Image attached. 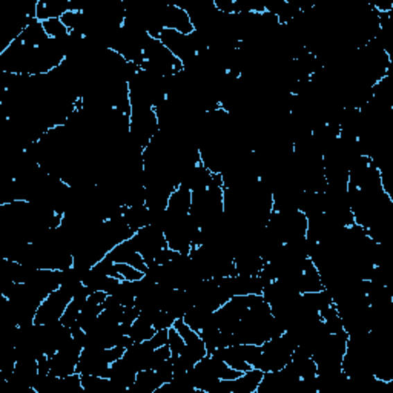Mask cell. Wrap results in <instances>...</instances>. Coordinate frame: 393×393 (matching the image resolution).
<instances>
[{"label":"cell","mask_w":393,"mask_h":393,"mask_svg":"<svg viewBox=\"0 0 393 393\" xmlns=\"http://www.w3.org/2000/svg\"><path fill=\"white\" fill-rule=\"evenodd\" d=\"M42 24H44V28H45V31L48 34V37L53 39V40H63L71 34L68 28L63 25L62 19H49V20H45V22H42Z\"/></svg>","instance_id":"2"},{"label":"cell","mask_w":393,"mask_h":393,"mask_svg":"<svg viewBox=\"0 0 393 393\" xmlns=\"http://www.w3.org/2000/svg\"><path fill=\"white\" fill-rule=\"evenodd\" d=\"M160 26L166 30H173L189 35L195 31V26L192 24L189 12L182 5L169 3L161 6L160 10Z\"/></svg>","instance_id":"1"}]
</instances>
